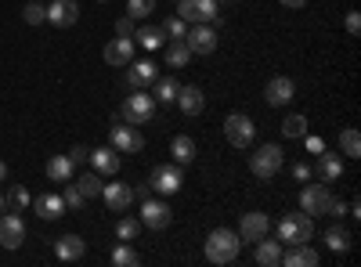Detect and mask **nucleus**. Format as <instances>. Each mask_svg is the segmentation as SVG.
Listing matches in <instances>:
<instances>
[{
	"label": "nucleus",
	"mask_w": 361,
	"mask_h": 267,
	"mask_svg": "<svg viewBox=\"0 0 361 267\" xmlns=\"http://www.w3.org/2000/svg\"><path fill=\"white\" fill-rule=\"evenodd\" d=\"M340 152H343L347 159H357V156H361V134H357L354 127L340 130Z\"/></svg>",
	"instance_id": "33"
},
{
	"label": "nucleus",
	"mask_w": 361,
	"mask_h": 267,
	"mask_svg": "<svg viewBox=\"0 0 361 267\" xmlns=\"http://www.w3.org/2000/svg\"><path fill=\"white\" fill-rule=\"evenodd\" d=\"M25 242V224L15 210H4L0 213V246L4 249H18Z\"/></svg>",
	"instance_id": "13"
},
{
	"label": "nucleus",
	"mask_w": 361,
	"mask_h": 267,
	"mask_svg": "<svg viewBox=\"0 0 361 267\" xmlns=\"http://www.w3.org/2000/svg\"><path fill=\"white\" fill-rule=\"evenodd\" d=\"M137 231H141V221H134V217H119V224H116V239H119V242H134V239H137Z\"/></svg>",
	"instance_id": "36"
},
{
	"label": "nucleus",
	"mask_w": 361,
	"mask_h": 267,
	"mask_svg": "<svg viewBox=\"0 0 361 267\" xmlns=\"http://www.w3.org/2000/svg\"><path fill=\"white\" fill-rule=\"evenodd\" d=\"M90 166H94L102 177H112V173H119L123 159H119L116 148H90Z\"/></svg>",
	"instance_id": "20"
},
{
	"label": "nucleus",
	"mask_w": 361,
	"mask_h": 267,
	"mask_svg": "<svg viewBox=\"0 0 361 267\" xmlns=\"http://www.w3.org/2000/svg\"><path fill=\"white\" fill-rule=\"evenodd\" d=\"M22 18H25V25H40V22H47V4H40V0H29V4L22 8Z\"/></svg>",
	"instance_id": "38"
},
{
	"label": "nucleus",
	"mask_w": 361,
	"mask_h": 267,
	"mask_svg": "<svg viewBox=\"0 0 361 267\" xmlns=\"http://www.w3.org/2000/svg\"><path fill=\"white\" fill-rule=\"evenodd\" d=\"M282 249H286V246H282L279 239H267V235H264V239L253 246V260H257L260 267H279V263H282Z\"/></svg>",
	"instance_id": "21"
},
{
	"label": "nucleus",
	"mask_w": 361,
	"mask_h": 267,
	"mask_svg": "<svg viewBox=\"0 0 361 267\" xmlns=\"http://www.w3.org/2000/svg\"><path fill=\"white\" fill-rule=\"evenodd\" d=\"M4 210H8V195H4V192H0V213H4Z\"/></svg>",
	"instance_id": "51"
},
{
	"label": "nucleus",
	"mask_w": 361,
	"mask_h": 267,
	"mask_svg": "<svg viewBox=\"0 0 361 267\" xmlns=\"http://www.w3.org/2000/svg\"><path fill=\"white\" fill-rule=\"evenodd\" d=\"M217 4H221V0H217Z\"/></svg>",
	"instance_id": "53"
},
{
	"label": "nucleus",
	"mask_w": 361,
	"mask_h": 267,
	"mask_svg": "<svg viewBox=\"0 0 361 267\" xmlns=\"http://www.w3.org/2000/svg\"><path fill=\"white\" fill-rule=\"evenodd\" d=\"M134 51H137V44H134V37H116V40H109L105 44V51H102V58L109 66H130L134 62Z\"/></svg>",
	"instance_id": "15"
},
{
	"label": "nucleus",
	"mask_w": 361,
	"mask_h": 267,
	"mask_svg": "<svg viewBox=\"0 0 361 267\" xmlns=\"http://www.w3.org/2000/svg\"><path fill=\"white\" fill-rule=\"evenodd\" d=\"M347 33H350V37L361 33V15H357V11H347Z\"/></svg>",
	"instance_id": "46"
},
{
	"label": "nucleus",
	"mask_w": 361,
	"mask_h": 267,
	"mask_svg": "<svg viewBox=\"0 0 361 267\" xmlns=\"http://www.w3.org/2000/svg\"><path fill=\"white\" fill-rule=\"evenodd\" d=\"M152 87H156V91H152V98H156V101H163V105L177 101V87H180V83H177L173 76H156V83H152Z\"/></svg>",
	"instance_id": "31"
},
{
	"label": "nucleus",
	"mask_w": 361,
	"mask_h": 267,
	"mask_svg": "<svg viewBox=\"0 0 361 267\" xmlns=\"http://www.w3.org/2000/svg\"><path fill=\"white\" fill-rule=\"evenodd\" d=\"M185 44L192 54H214L217 51V25H188Z\"/></svg>",
	"instance_id": "11"
},
{
	"label": "nucleus",
	"mask_w": 361,
	"mask_h": 267,
	"mask_svg": "<svg viewBox=\"0 0 361 267\" xmlns=\"http://www.w3.org/2000/svg\"><path fill=\"white\" fill-rule=\"evenodd\" d=\"M267 231H271V217L260 210L243 213V221H238V239H243V246H257Z\"/></svg>",
	"instance_id": "10"
},
{
	"label": "nucleus",
	"mask_w": 361,
	"mask_h": 267,
	"mask_svg": "<svg viewBox=\"0 0 361 267\" xmlns=\"http://www.w3.org/2000/svg\"><path fill=\"white\" fill-rule=\"evenodd\" d=\"M238 249H243V239H238V231H228V228H214L206 235V260L209 263H235L238 260Z\"/></svg>",
	"instance_id": "1"
},
{
	"label": "nucleus",
	"mask_w": 361,
	"mask_h": 267,
	"mask_svg": "<svg viewBox=\"0 0 361 267\" xmlns=\"http://www.w3.org/2000/svg\"><path fill=\"white\" fill-rule=\"evenodd\" d=\"M148 195H152V185H148V181L134 188V199H148Z\"/></svg>",
	"instance_id": "48"
},
{
	"label": "nucleus",
	"mask_w": 361,
	"mask_h": 267,
	"mask_svg": "<svg viewBox=\"0 0 361 267\" xmlns=\"http://www.w3.org/2000/svg\"><path fill=\"white\" fill-rule=\"evenodd\" d=\"M293 98H296V83H293L289 76L267 80V87H264V101H267L271 108H282V105H289Z\"/></svg>",
	"instance_id": "14"
},
{
	"label": "nucleus",
	"mask_w": 361,
	"mask_h": 267,
	"mask_svg": "<svg viewBox=\"0 0 361 267\" xmlns=\"http://www.w3.org/2000/svg\"><path fill=\"white\" fill-rule=\"evenodd\" d=\"M102 199H105V206H109L112 213H127L130 206H134V188H130V185L112 181V185H105V188H102Z\"/></svg>",
	"instance_id": "18"
},
{
	"label": "nucleus",
	"mask_w": 361,
	"mask_h": 267,
	"mask_svg": "<svg viewBox=\"0 0 361 267\" xmlns=\"http://www.w3.org/2000/svg\"><path fill=\"white\" fill-rule=\"evenodd\" d=\"M156 76H159V66L156 62H130V69H127V83L130 87H152L156 83Z\"/></svg>",
	"instance_id": "23"
},
{
	"label": "nucleus",
	"mask_w": 361,
	"mask_h": 267,
	"mask_svg": "<svg viewBox=\"0 0 361 267\" xmlns=\"http://www.w3.org/2000/svg\"><path fill=\"white\" fill-rule=\"evenodd\" d=\"M156 11V0H127V15L137 22V18H148Z\"/></svg>",
	"instance_id": "40"
},
{
	"label": "nucleus",
	"mask_w": 361,
	"mask_h": 267,
	"mask_svg": "<svg viewBox=\"0 0 361 267\" xmlns=\"http://www.w3.org/2000/svg\"><path fill=\"white\" fill-rule=\"evenodd\" d=\"M76 188H80V195H83V199H98V195H102V188H105V181H102V173H98V170H90V173H80Z\"/></svg>",
	"instance_id": "30"
},
{
	"label": "nucleus",
	"mask_w": 361,
	"mask_h": 267,
	"mask_svg": "<svg viewBox=\"0 0 361 267\" xmlns=\"http://www.w3.org/2000/svg\"><path fill=\"white\" fill-rule=\"evenodd\" d=\"M47 22L58 25V29H69L80 22V4L76 0H51L47 4Z\"/></svg>",
	"instance_id": "17"
},
{
	"label": "nucleus",
	"mask_w": 361,
	"mask_h": 267,
	"mask_svg": "<svg viewBox=\"0 0 361 267\" xmlns=\"http://www.w3.org/2000/svg\"><path fill=\"white\" fill-rule=\"evenodd\" d=\"M177 105H180V112H185V116H199L206 108V94L199 91L195 83L192 87H177Z\"/></svg>",
	"instance_id": "22"
},
{
	"label": "nucleus",
	"mask_w": 361,
	"mask_h": 267,
	"mask_svg": "<svg viewBox=\"0 0 361 267\" xmlns=\"http://www.w3.org/2000/svg\"><path fill=\"white\" fill-rule=\"evenodd\" d=\"M134 44L145 47V51H163L166 37H163L159 25H141V29H134Z\"/></svg>",
	"instance_id": "27"
},
{
	"label": "nucleus",
	"mask_w": 361,
	"mask_h": 267,
	"mask_svg": "<svg viewBox=\"0 0 361 267\" xmlns=\"http://www.w3.org/2000/svg\"><path fill=\"white\" fill-rule=\"evenodd\" d=\"M116 37H134V18L130 15H123L116 22Z\"/></svg>",
	"instance_id": "44"
},
{
	"label": "nucleus",
	"mask_w": 361,
	"mask_h": 267,
	"mask_svg": "<svg viewBox=\"0 0 361 267\" xmlns=\"http://www.w3.org/2000/svg\"><path fill=\"white\" fill-rule=\"evenodd\" d=\"M177 18L188 25H221V4L217 0H177Z\"/></svg>",
	"instance_id": "2"
},
{
	"label": "nucleus",
	"mask_w": 361,
	"mask_h": 267,
	"mask_svg": "<svg viewBox=\"0 0 361 267\" xmlns=\"http://www.w3.org/2000/svg\"><path fill=\"white\" fill-rule=\"evenodd\" d=\"M109 141H112V148H116L119 156H137L141 148H145L141 130H137V127H130V123H119V127H112V130H109Z\"/></svg>",
	"instance_id": "9"
},
{
	"label": "nucleus",
	"mask_w": 361,
	"mask_h": 267,
	"mask_svg": "<svg viewBox=\"0 0 361 267\" xmlns=\"http://www.w3.org/2000/svg\"><path fill=\"white\" fill-rule=\"evenodd\" d=\"M282 8H293V11H300V8H307V0H279Z\"/></svg>",
	"instance_id": "49"
},
{
	"label": "nucleus",
	"mask_w": 361,
	"mask_h": 267,
	"mask_svg": "<svg viewBox=\"0 0 361 267\" xmlns=\"http://www.w3.org/2000/svg\"><path fill=\"white\" fill-rule=\"evenodd\" d=\"M293 177H296L300 185H307V181H311V166H307V163H296V166H293Z\"/></svg>",
	"instance_id": "45"
},
{
	"label": "nucleus",
	"mask_w": 361,
	"mask_h": 267,
	"mask_svg": "<svg viewBox=\"0 0 361 267\" xmlns=\"http://www.w3.org/2000/svg\"><path fill=\"white\" fill-rule=\"evenodd\" d=\"M4 177H8V163L0 159V185H4Z\"/></svg>",
	"instance_id": "50"
},
{
	"label": "nucleus",
	"mask_w": 361,
	"mask_h": 267,
	"mask_svg": "<svg viewBox=\"0 0 361 267\" xmlns=\"http://www.w3.org/2000/svg\"><path fill=\"white\" fill-rule=\"evenodd\" d=\"M83 253H87V242L80 239V235H62V239L54 242V256H58V260H66V263L80 260Z\"/></svg>",
	"instance_id": "24"
},
{
	"label": "nucleus",
	"mask_w": 361,
	"mask_h": 267,
	"mask_svg": "<svg viewBox=\"0 0 361 267\" xmlns=\"http://www.w3.org/2000/svg\"><path fill=\"white\" fill-rule=\"evenodd\" d=\"M159 29H163V37H170V40H185V33H188V22L173 15V18H166Z\"/></svg>",
	"instance_id": "39"
},
{
	"label": "nucleus",
	"mask_w": 361,
	"mask_h": 267,
	"mask_svg": "<svg viewBox=\"0 0 361 267\" xmlns=\"http://www.w3.org/2000/svg\"><path fill=\"white\" fill-rule=\"evenodd\" d=\"M318 249L311 242H296V246H286L282 249V263L286 267H318Z\"/></svg>",
	"instance_id": "19"
},
{
	"label": "nucleus",
	"mask_w": 361,
	"mask_h": 267,
	"mask_svg": "<svg viewBox=\"0 0 361 267\" xmlns=\"http://www.w3.org/2000/svg\"><path fill=\"white\" fill-rule=\"evenodd\" d=\"M156 116V98L145 91V87H134V94L123 101V108H119V120L123 123H130V127H141V123H148Z\"/></svg>",
	"instance_id": "4"
},
{
	"label": "nucleus",
	"mask_w": 361,
	"mask_h": 267,
	"mask_svg": "<svg viewBox=\"0 0 361 267\" xmlns=\"http://www.w3.org/2000/svg\"><path fill=\"white\" fill-rule=\"evenodd\" d=\"M188 62H192L188 44H185V40H170V44H166V66H170V69H185Z\"/></svg>",
	"instance_id": "29"
},
{
	"label": "nucleus",
	"mask_w": 361,
	"mask_h": 267,
	"mask_svg": "<svg viewBox=\"0 0 361 267\" xmlns=\"http://www.w3.org/2000/svg\"><path fill=\"white\" fill-rule=\"evenodd\" d=\"M62 202H66V210H80V206H83L87 199L80 195V188H76L73 181H66V192H62Z\"/></svg>",
	"instance_id": "41"
},
{
	"label": "nucleus",
	"mask_w": 361,
	"mask_h": 267,
	"mask_svg": "<svg viewBox=\"0 0 361 267\" xmlns=\"http://www.w3.org/2000/svg\"><path fill=\"white\" fill-rule=\"evenodd\" d=\"M329 202H333V192H329V185H307L304 192H300V210L311 213V217H322L329 210Z\"/></svg>",
	"instance_id": "12"
},
{
	"label": "nucleus",
	"mask_w": 361,
	"mask_h": 267,
	"mask_svg": "<svg viewBox=\"0 0 361 267\" xmlns=\"http://www.w3.org/2000/svg\"><path fill=\"white\" fill-rule=\"evenodd\" d=\"M102 4H109V0H102Z\"/></svg>",
	"instance_id": "52"
},
{
	"label": "nucleus",
	"mask_w": 361,
	"mask_h": 267,
	"mask_svg": "<svg viewBox=\"0 0 361 267\" xmlns=\"http://www.w3.org/2000/svg\"><path fill=\"white\" fill-rule=\"evenodd\" d=\"M350 242H354L350 231H343V228H329V231H325V246L333 249V253H347Z\"/></svg>",
	"instance_id": "34"
},
{
	"label": "nucleus",
	"mask_w": 361,
	"mask_h": 267,
	"mask_svg": "<svg viewBox=\"0 0 361 267\" xmlns=\"http://www.w3.org/2000/svg\"><path fill=\"white\" fill-rule=\"evenodd\" d=\"M300 141H304V148H307V156H318L322 148H325V141H322V137H314V134H304V137H300Z\"/></svg>",
	"instance_id": "43"
},
{
	"label": "nucleus",
	"mask_w": 361,
	"mask_h": 267,
	"mask_svg": "<svg viewBox=\"0 0 361 267\" xmlns=\"http://www.w3.org/2000/svg\"><path fill=\"white\" fill-rule=\"evenodd\" d=\"M4 195H8V210H15V213H22L25 206L33 202V195L25 192V185H15V188H11V192H4Z\"/></svg>",
	"instance_id": "37"
},
{
	"label": "nucleus",
	"mask_w": 361,
	"mask_h": 267,
	"mask_svg": "<svg viewBox=\"0 0 361 267\" xmlns=\"http://www.w3.org/2000/svg\"><path fill=\"white\" fill-rule=\"evenodd\" d=\"M329 217H343L347 213V202H340V199H333V202H329V210H325Z\"/></svg>",
	"instance_id": "47"
},
{
	"label": "nucleus",
	"mask_w": 361,
	"mask_h": 267,
	"mask_svg": "<svg viewBox=\"0 0 361 267\" xmlns=\"http://www.w3.org/2000/svg\"><path fill=\"white\" fill-rule=\"evenodd\" d=\"M304 134H307V116L293 112V116H286V120H282V137H289V141H300Z\"/></svg>",
	"instance_id": "32"
},
{
	"label": "nucleus",
	"mask_w": 361,
	"mask_h": 267,
	"mask_svg": "<svg viewBox=\"0 0 361 267\" xmlns=\"http://www.w3.org/2000/svg\"><path fill=\"white\" fill-rule=\"evenodd\" d=\"M33 210L44 217V221H58V217H66V202H62V195H37L33 199Z\"/></svg>",
	"instance_id": "26"
},
{
	"label": "nucleus",
	"mask_w": 361,
	"mask_h": 267,
	"mask_svg": "<svg viewBox=\"0 0 361 267\" xmlns=\"http://www.w3.org/2000/svg\"><path fill=\"white\" fill-rule=\"evenodd\" d=\"M109 260H112L116 267H137V263H141V256H137V249H130V242H119Z\"/></svg>",
	"instance_id": "35"
},
{
	"label": "nucleus",
	"mask_w": 361,
	"mask_h": 267,
	"mask_svg": "<svg viewBox=\"0 0 361 267\" xmlns=\"http://www.w3.org/2000/svg\"><path fill=\"white\" fill-rule=\"evenodd\" d=\"M73 173H76V166H73L69 156H51V159H47V177H51L54 185L73 181Z\"/></svg>",
	"instance_id": "28"
},
{
	"label": "nucleus",
	"mask_w": 361,
	"mask_h": 267,
	"mask_svg": "<svg viewBox=\"0 0 361 267\" xmlns=\"http://www.w3.org/2000/svg\"><path fill=\"white\" fill-rule=\"evenodd\" d=\"M170 156H173L177 166H188V163H195L199 148H195V141H192L188 134H177V137L170 141Z\"/></svg>",
	"instance_id": "25"
},
{
	"label": "nucleus",
	"mask_w": 361,
	"mask_h": 267,
	"mask_svg": "<svg viewBox=\"0 0 361 267\" xmlns=\"http://www.w3.org/2000/svg\"><path fill=\"white\" fill-rule=\"evenodd\" d=\"M170 221H173V210L166 206V199H141V224L145 228H152V231H163V228H170Z\"/></svg>",
	"instance_id": "8"
},
{
	"label": "nucleus",
	"mask_w": 361,
	"mask_h": 267,
	"mask_svg": "<svg viewBox=\"0 0 361 267\" xmlns=\"http://www.w3.org/2000/svg\"><path fill=\"white\" fill-rule=\"evenodd\" d=\"M282 159H286V152L279 144H260L250 156V170H253V177H260V181H271V177H279Z\"/></svg>",
	"instance_id": "5"
},
{
	"label": "nucleus",
	"mask_w": 361,
	"mask_h": 267,
	"mask_svg": "<svg viewBox=\"0 0 361 267\" xmlns=\"http://www.w3.org/2000/svg\"><path fill=\"white\" fill-rule=\"evenodd\" d=\"M69 159H73V166L90 163V148H87V144H73V148H69Z\"/></svg>",
	"instance_id": "42"
},
{
	"label": "nucleus",
	"mask_w": 361,
	"mask_h": 267,
	"mask_svg": "<svg viewBox=\"0 0 361 267\" xmlns=\"http://www.w3.org/2000/svg\"><path fill=\"white\" fill-rule=\"evenodd\" d=\"M279 242L282 246H296V242H311V235H314V217L311 213H289V217H282L279 221Z\"/></svg>",
	"instance_id": "3"
},
{
	"label": "nucleus",
	"mask_w": 361,
	"mask_h": 267,
	"mask_svg": "<svg viewBox=\"0 0 361 267\" xmlns=\"http://www.w3.org/2000/svg\"><path fill=\"white\" fill-rule=\"evenodd\" d=\"M224 137L235 148H250L253 137H257V123L250 120V116H243V112H231L228 120H224Z\"/></svg>",
	"instance_id": "7"
},
{
	"label": "nucleus",
	"mask_w": 361,
	"mask_h": 267,
	"mask_svg": "<svg viewBox=\"0 0 361 267\" xmlns=\"http://www.w3.org/2000/svg\"><path fill=\"white\" fill-rule=\"evenodd\" d=\"M148 185H152V192H159V195H177L180 188H185V170H180L177 163H163V166L152 170Z\"/></svg>",
	"instance_id": "6"
},
{
	"label": "nucleus",
	"mask_w": 361,
	"mask_h": 267,
	"mask_svg": "<svg viewBox=\"0 0 361 267\" xmlns=\"http://www.w3.org/2000/svg\"><path fill=\"white\" fill-rule=\"evenodd\" d=\"M314 177H318L322 185L340 181V177H343V159H340V152H329V148H322L318 163H314Z\"/></svg>",
	"instance_id": "16"
}]
</instances>
